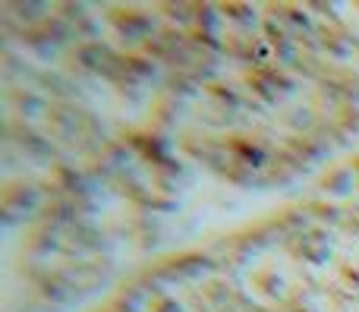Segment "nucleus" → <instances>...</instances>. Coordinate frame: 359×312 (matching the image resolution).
Wrapping results in <instances>:
<instances>
[{"instance_id": "nucleus-1", "label": "nucleus", "mask_w": 359, "mask_h": 312, "mask_svg": "<svg viewBox=\"0 0 359 312\" xmlns=\"http://www.w3.org/2000/svg\"><path fill=\"white\" fill-rule=\"evenodd\" d=\"M6 312H79L252 199L359 186V4H0Z\"/></svg>"}, {"instance_id": "nucleus-2", "label": "nucleus", "mask_w": 359, "mask_h": 312, "mask_svg": "<svg viewBox=\"0 0 359 312\" xmlns=\"http://www.w3.org/2000/svg\"><path fill=\"white\" fill-rule=\"evenodd\" d=\"M79 312H359V186L227 224Z\"/></svg>"}]
</instances>
